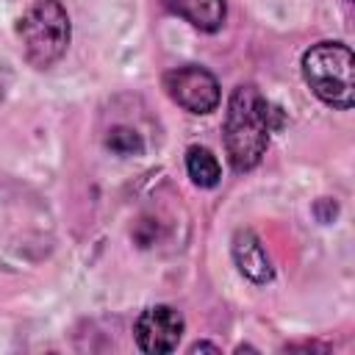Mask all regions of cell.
<instances>
[{"label": "cell", "instance_id": "obj_7", "mask_svg": "<svg viewBox=\"0 0 355 355\" xmlns=\"http://www.w3.org/2000/svg\"><path fill=\"white\" fill-rule=\"evenodd\" d=\"M172 14L183 17L189 25H194L197 31L214 33L225 25L227 17V6L225 0H161Z\"/></svg>", "mask_w": 355, "mask_h": 355}, {"label": "cell", "instance_id": "obj_8", "mask_svg": "<svg viewBox=\"0 0 355 355\" xmlns=\"http://www.w3.org/2000/svg\"><path fill=\"white\" fill-rule=\"evenodd\" d=\"M186 172L191 178V183L200 189H214L222 178V166H219L216 155L200 144H191L186 150Z\"/></svg>", "mask_w": 355, "mask_h": 355}, {"label": "cell", "instance_id": "obj_5", "mask_svg": "<svg viewBox=\"0 0 355 355\" xmlns=\"http://www.w3.org/2000/svg\"><path fill=\"white\" fill-rule=\"evenodd\" d=\"M183 330H186L183 313L172 305H150L139 313V319L133 324L139 349L150 352V355L175 352L183 338Z\"/></svg>", "mask_w": 355, "mask_h": 355}, {"label": "cell", "instance_id": "obj_1", "mask_svg": "<svg viewBox=\"0 0 355 355\" xmlns=\"http://www.w3.org/2000/svg\"><path fill=\"white\" fill-rule=\"evenodd\" d=\"M275 108L255 83H239L230 92L225 111V150L236 172H250L261 164L269 147V133L280 128Z\"/></svg>", "mask_w": 355, "mask_h": 355}, {"label": "cell", "instance_id": "obj_2", "mask_svg": "<svg viewBox=\"0 0 355 355\" xmlns=\"http://www.w3.org/2000/svg\"><path fill=\"white\" fill-rule=\"evenodd\" d=\"M308 89L330 108L349 111L355 103V58L344 42H319L302 53Z\"/></svg>", "mask_w": 355, "mask_h": 355}, {"label": "cell", "instance_id": "obj_10", "mask_svg": "<svg viewBox=\"0 0 355 355\" xmlns=\"http://www.w3.org/2000/svg\"><path fill=\"white\" fill-rule=\"evenodd\" d=\"M202 349L219 352V347H216V344H208V341H197V344H191V349H189V352H202Z\"/></svg>", "mask_w": 355, "mask_h": 355}, {"label": "cell", "instance_id": "obj_6", "mask_svg": "<svg viewBox=\"0 0 355 355\" xmlns=\"http://www.w3.org/2000/svg\"><path fill=\"white\" fill-rule=\"evenodd\" d=\"M230 252H233V261H236L239 272H241L247 280L263 286V283H269V280L275 277L272 261H269V255H266L261 239H258L250 227L236 230L233 244H230Z\"/></svg>", "mask_w": 355, "mask_h": 355}, {"label": "cell", "instance_id": "obj_4", "mask_svg": "<svg viewBox=\"0 0 355 355\" xmlns=\"http://www.w3.org/2000/svg\"><path fill=\"white\" fill-rule=\"evenodd\" d=\"M164 89H166L169 100L178 103L189 114H211V111H216V105L222 100L219 80L205 67H197V64L169 69L164 75Z\"/></svg>", "mask_w": 355, "mask_h": 355}, {"label": "cell", "instance_id": "obj_9", "mask_svg": "<svg viewBox=\"0 0 355 355\" xmlns=\"http://www.w3.org/2000/svg\"><path fill=\"white\" fill-rule=\"evenodd\" d=\"M105 144H108V150L116 153V155H139V153L144 150L139 133L130 130V128H114V130L108 133Z\"/></svg>", "mask_w": 355, "mask_h": 355}, {"label": "cell", "instance_id": "obj_3", "mask_svg": "<svg viewBox=\"0 0 355 355\" xmlns=\"http://www.w3.org/2000/svg\"><path fill=\"white\" fill-rule=\"evenodd\" d=\"M17 33L22 42L25 61L36 69H47L55 61H61V55L69 47L72 39L69 14L58 0H36L19 17Z\"/></svg>", "mask_w": 355, "mask_h": 355}]
</instances>
